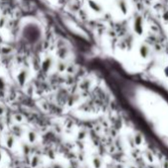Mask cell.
<instances>
[{"mask_svg": "<svg viewBox=\"0 0 168 168\" xmlns=\"http://www.w3.org/2000/svg\"><path fill=\"white\" fill-rule=\"evenodd\" d=\"M2 142L4 143V146L8 149H12L15 145L16 140L13 136V135H4L2 136Z\"/></svg>", "mask_w": 168, "mask_h": 168, "instance_id": "cell-1", "label": "cell"}, {"mask_svg": "<svg viewBox=\"0 0 168 168\" xmlns=\"http://www.w3.org/2000/svg\"><path fill=\"white\" fill-rule=\"evenodd\" d=\"M20 72L21 73H19L16 78H17V81L20 85H24V83L26 82V78H27L28 71L26 70V69H22V70H20Z\"/></svg>", "mask_w": 168, "mask_h": 168, "instance_id": "cell-2", "label": "cell"}, {"mask_svg": "<svg viewBox=\"0 0 168 168\" xmlns=\"http://www.w3.org/2000/svg\"><path fill=\"white\" fill-rule=\"evenodd\" d=\"M26 138H27L28 142L33 143L35 140H36V138H37L36 133H34L33 131H28V132L26 133Z\"/></svg>", "mask_w": 168, "mask_h": 168, "instance_id": "cell-3", "label": "cell"}, {"mask_svg": "<svg viewBox=\"0 0 168 168\" xmlns=\"http://www.w3.org/2000/svg\"><path fill=\"white\" fill-rule=\"evenodd\" d=\"M5 111H6V109L4 108V106L0 104V116H3V115L5 114Z\"/></svg>", "mask_w": 168, "mask_h": 168, "instance_id": "cell-4", "label": "cell"}, {"mask_svg": "<svg viewBox=\"0 0 168 168\" xmlns=\"http://www.w3.org/2000/svg\"><path fill=\"white\" fill-rule=\"evenodd\" d=\"M3 157H4V152L1 148H0V163L3 161Z\"/></svg>", "mask_w": 168, "mask_h": 168, "instance_id": "cell-5", "label": "cell"}]
</instances>
